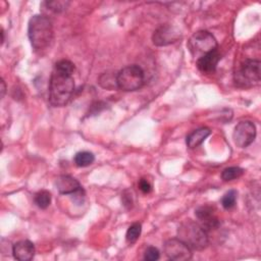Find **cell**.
Listing matches in <instances>:
<instances>
[{
  "label": "cell",
  "instance_id": "cell-1",
  "mask_svg": "<svg viewBox=\"0 0 261 261\" xmlns=\"http://www.w3.org/2000/svg\"><path fill=\"white\" fill-rule=\"evenodd\" d=\"M73 70V63L66 59L55 64L49 82V102L53 106H64L71 99L74 91Z\"/></svg>",
  "mask_w": 261,
  "mask_h": 261
},
{
  "label": "cell",
  "instance_id": "cell-2",
  "mask_svg": "<svg viewBox=\"0 0 261 261\" xmlns=\"http://www.w3.org/2000/svg\"><path fill=\"white\" fill-rule=\"evenodd\" d=\"M28 35L35 50L47 49L53 41L52 21L46 15H34L29 21Z\"/></svg>",
  "mask_w": 261,
  "mask_h": 261
},
{
  "label": "cell",
  "instance_id": "cell-3",
  "mask_svg": "<svg viewBox=\"0 0 261 261\" xmlns=\"http://www.w3.org/2000/svg\"><path fill=\"white\" fill-rule=\"evenodd\" d=\"M177 239L184 242L191 250L202 251L208 244V233L200 223L187 219L177 228Z\"/></svg>",
  "mask_w": 261,
  "mask_h": 261
},
{
  "label": "cell",
  "instance_id": "cell-4",
  "mask_svg": "<svg viewBox=\"0 0 261 261\" xmlns=\"http://www.w3.org/2000/svg\"><path fill=\"white\" fill-rule=\"evenodd\" d=\"M145 81L143 69L136 64L127 65L116 73L117 88L125 91H136L140 89Z\"/></svg>",
  "mask_w": 261,
  "mask_h": 261
},
{
  "label": "cell",
  "instance_id": "cell-5",
  "mask_svg": "<svg viewBox=\"0 0 261 261\" xmlns=\"http://www.w3.org/2000/svg\"><path fill=\"white\" fill-rule=\"evenodd\" d=\"M188 47L191 54L199 59L200 57L217 50V42L211 33L207 31H198L190 38Z\"/></svg>",
  "mask_w": 261,
  "mask_h": 261
},
{
  "label": "cell",
  "instance_id": "cell-6",
  "mask_svg": "<svg viewBox=\"0 0 261 261\" xmlns=\"http://www.w3.org/2000/svg\"><path fill=\"white\" fill-rule=\"evenodd\" d=\"M261 79L260 61L257 59H246L234 73V82L242 87L258 85Z\"/></svg>",
  "mask_w": 261,
  "mask_h": 261
},
{
  "label": "cell",
  "instance_id": "cell-7",
  "mask_svg": "<svg viewBox=\"0 0 261 261\" xmlns=\"http://www.w3.org/2000/svg\"><path fill=\"white\" fill-rule=\"evenodd\" d=\"M233 142L239 148H246L253 143L256 138V126L252 121L245 120L239 122L232 134Z\"/></svg>",
  "mask_w": 261,
  "mask_h": 261
},
{
  "label": "cell",
  "instance_id": "cell-8",
  "mask_svg": "<svg viewBox=\"0 0 261 261\" xmlns=\"http://www.w3.org/2000/svg\"><path fill=\"white\" fill-rule=\"evenodd\" d=\"M164 253L173 261H187L192 258V250L179 239H169L164 243Z\"/></svg>",
  "mask_w": 261,
  "mask_h": 261
},
{
  "label": "cell",
  "instance_id": "cell-9",
  "mask_svg": "<svg viewBox=\"0 0 261 261\" xmlns=\"http://www.w3.org/2000/svg\"><path fill=\"white\" fill-rule=\"evenodd\" d=\"M180 37L177 29L169 24H162L153 33V43L157 46H166L176 42Z\"/></svg>",
  "mask_w": 261,
  "mask_h": 261
},
{
  "label": "cell",
  "instance_id": "cell-10",
  "mask_svg": "<svg viewBox=\"0 0 261 261\" xmlns=\"http://www.w3.org/2000/svg\"><path fill=\"white\" fill-rule=\"evenodd\" d=\"M196 217L200 221L201 226L206 230H211V229H216L220 222L219 219L214 212V208L210 205H202L198 207L195 211Z\"/></svg>",
  "mask_w": 261,
  "mask_h": 261
},
{
  "label": "cell",
  "instance_id": "cell-11",
  "mask_svg": "<svg viewBox=\"0 0 261 261\" xmlns=\"http://www.w3.org/2000/svg\"><path fill=\"white\" fill-rule=\"evenodd\" d=\"M12 254L16 260L29 261L34 258L35 246L29 240H22L12 246Z\"/></svg>",
  "mask_w": 261,
  "mask_h": 261
},
{
  "label": "cell",
  "instance_id": "cell-12",
  "mask_svg": "<svg viewBox=\"0 0 261 261\" xmlns=\"http://www.w3.org/2000/svg\"><path fill=\"white\" fill-rule=\"evenodd\" d=\"M54 185L57 191L63 195H71L82 188L80 182L74 177L66 174L59 175L55 179Z\"/></svg>",
  "mask_w": 261,
  "mask_h": 261
},
{
  "label": "cell",
  "instance_id": "cell-13",
  "mask_svg": "<svg viewBox=\"0 0 261 261\" xmlns=\"http://www.w3.org/2000/svg\"><path fill=\"white\" fill-rule=\"evenodd\" d=\"M221 56L217 50H214L199 59H197V67L200 71L204 73H211L216 69L217 63L219 62Z\"/></svg>",
  "mask_w": 261,
  "mask_h": 261
},
{
  "label": "cell",
  "instance_id": "cell-14",
  "mask_svg": "<svg viewBox=\"0 0 261 261\" xmlns=\"http://www.w3.org/2000/svg\"><path fill=\"white\" fill-rule=\"evenodd\" d=\"M210 134H211V130L208 127H200L193 130L191 134L187 136V140H186L187 146L191 149H194L200 146Z\"/></svg>",
  "mask_w": 261,
  "mask_h": 261
},
{
  "label": "cell",
  "instance_id": "cell-15",
  "mask_svg": "<svg viewBox=\"0 0 261 261\" xmlns=\"http://www.w3.org/2000/svg\"><path fill=\"white\" fill-rule=\"evenodd\" d=\"M95 161V156L93 153L88 151L77 152L73 157V162L79 167H86L91 165Z\"/></svg>",
  "mask_w": 261,
  "mask_h": 261
},
{
  "label": "cell",
  "instance_id": "cell-16",
  "mask_svg": "<svg viewBox=\"0 0 261 261\" xmlns=\"http://www.w3.org/2000/svg\"><path fill=\"white\" fill-rule=\"evenodd\" d=\"M34 201L36 203V205L41 208V209H46L50 203H51V194L46 191V190H42L39 191L34 198Z\"/></svg>",
  "mask_w": 261,
  "mask_h": 261
},
{
  "label": "cell",
  "instance_id": "cell-17",
  "mask_svg": "<svg viewBox=\"0 0 261 261\" xmlns=\"http://www.w3.org/2000/svg\"><path fill=\"white\" fill-rule=\"evenodd\" d=\"M243 173H244L243 168H241L239 166H231V167H227L222 170L221 178L224 181H229V180L239 178L240 176L243 175Z\"/></svg>",
  "mask_w": 261,
  "mask_h": 261
},
{
  "label": "cell",
  "instance_id": "cell-18",
  "mask_svg": "<svg viewBox=\"0 0 261 261\" xmlns=\"http://www.w3.org/2000/svg\"><path fill=\"white\" fill-rule=\"evenodd\" d=\"M142 231V225L139 222L133 223L126 230L125 239L128 244H134L137 242V240L140 238Z\"/></svg>",
  "mask_w": 261,
  "mask_h": 261
},
{
  "label": "cell",
  "instance_id": "cell-19",
  "mask_svg": "<svg viewBox=\"0 0 261 261\" xmlns=\"http://www.w3.org/2000/svg\"><path fill=\"white\" fill-rule=\"evenodd\" d=\"M237 198H238L237 191L236 190H229L221 198L222 207L226 210L233 208L234 205H236V202H237Z\"/></svg>",
  "mask_w": 261,
  "mask_h": 261
},
{
  "label": "cell",
  "instance_id": "cell-20",
  "mask_svg": "<svg viewBox=\"0 0 261 261\" xmlns=\"http://www.w3.org/2000/svg\"><path fill=\"white\" fill-rule=\"evenodd\" d=\"M43 5L46 6V8H48L51 11L54 12H61L63 10H65L67 8V6L69 5L68 1H46L43 3Z\"/></svg>",
  "mask_w": 261,
  "mask_h": 261
},
{
  "label": "cell",
  "instance_id": "cell-21",
  "mask_svg": "<svg viewBox=\"0 0 261 261\" xmlns=\"http://www.w3.org/2000/svg\"><path fill=\"white\" fill-rule=\"evenodd\" d=\"M99 83L103 88H106V89H112L114 87H117V85H116V75L113 76L109 73H103L100 76V82Z\"/></svg>",
  "mask_w": 261,
  "mask_h": 261
},
{
  "label": "cell",
  "instance_id": "cell-22",
  "mask_svg": "<svg viewBox=\"0 0 261 261\" xmlns=\"http://www.w3.org/2000/svg\"><path fill=\"white\" fill-rule=\"evenodd\" d=\"M160 257V253L155 247H148L144 253V259L147 261H156Z\"/></svg>",
  "mask_w": 261,
  "mask_h": 261
},
{
  "label": "cell",
  "instance_id": "cell-23",
  "mask_svg": "<svg viewBox=\"0 0 261 261\" xmlns=\"http://www.w3.org/2000/svg\"><path fill=\"white\" fill-rule=\"evenodd\" d=\"M139 189L141 190V192L142 193H144V194H149L151 191H152V186H151V184L147 180V179H145V178H141L140 180H139Z\"/></svg>",
  "mask_w": 261,
  "mask_h": 261
},
{
  "label": "cell",
  "instance_id": "cell-24",
  "mask_svg": "<svg viewBox=\"0 0 261 261\" xmlns=\"http://www.w3.org/2000/svg\"><path fill=\"white\" fill-rule=\"evenodd\" d=\"M71 196H72L71 198H72L73 202H75L79 205L82 204L84 202V200H85V192H84V190L82 188L79 191H76L73 194H71Z\"/></svg>",
  "mask_w": 261,
  "mask_h": 261
},
{
  "label": "cell",
  "instance_id": "cell-25",
  "mask_svg": "<svg viewBox=\"0 0 261 261\" xmlns=\"http://www.w3.org/2000/svg\"><path fill=\"white\" fill-rule=\"evenodd\" d=\"M122 203L126 208H132L133 206V197L130 194H126V192L122 195Z\"/></svg>",
  "mask_w": 261,
  "mask_h": 261
},
{
  "label": "cell",
  "instance_id": "cell-26",
  "mask_svg": "<svg viewBox=\"0 0 261 261\" xmlns=\"http://www.w3.org/2000/svg\"><path fill=\"white\" fill-rule=\"evenodd\" d=\"M6 92V87H5V83L3 80H1V97H4V94Z\"/></svg>",
  "mask_w": 261,
  "mask_h": 261
}]
</instances>
